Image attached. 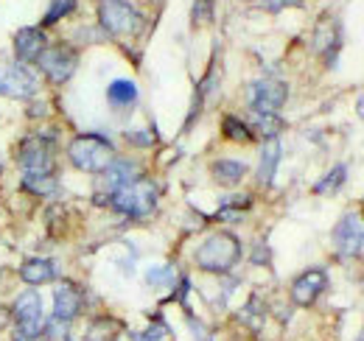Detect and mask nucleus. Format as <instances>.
Listing matches in <instances>:
<instances>
[{
    "label": "nucleus",
    "instance_id": "26",
    "mask_svg": "<svg viewBox=\"0 0 364 341\" xmlns=\"http://www.w3.org/2000/svg\"><path fill=\"white\" fill-rule=\"evenodd\" d=\"M213 11H216V0H193V23L196 26H205L213 20Z\"/></svg>",
    "mask_w": 364,
    "mask_h": 341
},
{
    "label": "nucleus",
    "instance_id": "21",
    "mask_svg": "<svg viewBox=\"0 0 364 341\" xmlns=\"http://www.w3.org/2000/svg\"><path fill=\"white\" fill-rule=\"evenodd\" d=\"M222 134H225V140H230V143H252L255 140L252 126L244 118H238V115H225L222 118Z\"/></svg>",
    "mask_w": 364,
    "mask_h": 341
},
{
    "label": "nucleus",
    "instance_id": "27",
    "mask_svg": "<svg viewBox=\"0 0 364 341\" xmlns=\"http://www.w3.org/2000/svg\"><path fill=\"white\" fill-rule=\"evenodd\" d=\"M188 328H191V333H193V339L196 341H213L210 330H208L196 316H188Z\"/></svg>",
    "mask_w": 364,
    "mask_h": 341
},
{
    "label": "nucleus",
    "instance_id": "11",
    "mask_svg": "<svg viewBox=\"0 0 364 341\" xmlns=\"http://www.w3.org/2000/svg\"><path fill=\"white\" fill-rule=\"evenodd\" d=\"M137 176H143V170H140V166H137L135 160L115 157V160L109 163V168L101 170L98 179H95V202H98V205H107V199H109L115 190H121L124 185H129Z\"/></svg>",
    "mask_w": 364,
    "mask_h": 341
},
{
    "label": "nucleus",
    "instance_id": "31",
    "mask_svg": "<svg viewBox=\"0 0 364 341\" xmlns=\"http://www.w3.org/2000/svg\"><path fill=\"white\" fill-rule=\"evenodd\" d=\"M118 341H149V339H146L143 333H121Z\"/></svg>",
    "mask_w": 364,
    "mask_h": 341
},
{
    "label": "nucleus",
    "instance_id": "30",
    "mask_svg": "<svg viewBox=\"0 0 364 341\" xmlns=\"http://www.w3.org/2000/svg\"><path fill=\"white\" fill-rule=\"evenodd\" d=\"M11 328V313H9V305L0 302V333Z\"/></svg>",
    "mask_w": 364,
    "mask_h": 341
},
{
    "label": "nucleus",
    "instance_id": "6",
    "mask_svg": "<svg viewBox=\"0 0 364 341\" xmlns=\"http://www.w3.org/2000/svg\"><path fill=\"white\" fill-rule=\"evenodd\" d=\"M79 62H82L79 48H73L70 43H53V45H48L46 53L40 56V62H37V73L46 76L48 85L62 87L76 76Z\"/></svg>",
    "mask_w": 364,
    "mask_h": 341
},
{
    "label": "nucleus",
    "instance_id": "32",
    "mask_svg": "<svg viewBox=\"0 0 364 341\" xmlns=\"http://www.w3.org/2000/svg\"><path fill=\"white\" fill-rule=\"evenodd\" d=\"M356 112H359V118L364 121V90H362V95H359V101H356Z\"/></svg>",
    "mask_w": 364,
    "mask_h": 341
},
{
    "label": "nucleus",
    "instance_id": "33",
    "mask_svg": "<svg viewBox=\"0 0 364 341\" xmlns=\"http://www.w3.org/2000/svg\"><path fill=\"white\" fill-rule=\"evenodd\" d=\"M0 168H3V166H0Z\"/></svg>",
    "mask_w": 364,
    "mask_h": 341
},
{
    "label": "nucleus",
    "instance_id": "20",
    "mask_svg": "<svg viewBox=\"0 0 364 341\" xmlns=\"http://www.w3.org/2000/svg\"><path fill=\"white\" fill-rule=\"evenodd\" d=\"M180 271L171 266V263H160V266H149L146 274H143V283L154 291H171L177 283H180Z\"/></svg>",
    "mask_w": 364,
    "mask_h": 341
},
{
    "label": "nucleus",
    "instance_id": "25",
    "mask_svg": "<svg viewBox=\"0 0 364 341\" xmlns=\"http://www.w3.org/2000/svg\"><path fill=\"white\" fill-rule=\"evenodd\" d=\"M250 126H252V131H261L264 140H269V137L280 134L283 121H280V115H252V124Z\"/></svg>",
    "mask_w": 364,
    "mask_h": 341
},
{
    "label": "nucleus",
    "instance_id": "5",
    "mask_svg": "<svg viewBox=\"0 0 364 341\" xmlns=\"http://www.w3.org/2000/svg\"><path fill=\"white\" fill-rule=\"evenodd\" d=\"M11 313V328L28 336H46V299L40 288H23L9 305Z\"/></svg>",
    "mask_w": 364,
    "mask_h": 341
},
{
    "label": "nucleus",
    "instance_id": "4",
    "mask_svg": "<svg viewBox=\"0 0 364 341\" xmlns=\"http://www.w3.org/2000/svg\"><path fill=\"white\" fill-rule=\"evenodd\" d=\"M238 260H241V241L232 232L208 235L193 252V263L208 274H228Z\"/></svg>",
    "mask_w": 364,
    "mask_h": 341
},
{
    "label": "nucleus",
    "instance_id": "10",
    "mask_svg": "<svg viewBox=\"0 0 364 341\" xmlns=\"http://www.w3.org/2000/svg\"><path fill=\"white\" fill-rule=\"evenodd\" d=\"M85 310V291L79 283L73 280H56L53 283V294H50V319L62 322V325H76V319Z\"/></svg>",
    "mask_w": 364,
    "mask_h": 341
},
{
    "label": "nucleus",
    "instance_id": "16",
    "mask_svg": "<svg viewBox=\"0 0 364 341\" xmlns=\"http://www.w3.org/2000/svg\"><path fill=\"white\" fill-rule=\"evenodd\" d=\"M280 157H283V146L277 137H269L264 140L261 146V157H258V170H255V179L258 185L269 188L274 182V173H277V166H280Z\"/></svg>",
    "mask_w": 364,
    "mask_h": 341
},
{
    "label": "nucleus",
    "instance_id": "3",
    "mask_svg": "<svg viewBox=\"0 0 364 341\" xmlns=\"http://www.w3.org/2000/svg\"><path fill=\"white\" fill-rule=\"evenodd\" d=\"M157 196H160V190H157L154 179L137 176V179H132L129 185H124L121 190H115L107 199V207H112L115 213L127 215V218L140 221V218H146V215H151L157 210Z\"/></svg>",
    "mask_w": 364,
    "mask_h": 341
},
{
    "label": "nucleus",
    "instance_id": "22",
    "mask_svg": "<svg viewBox=\"0 0 364 341\" xmlns=\"http://www.w3.org/2000/svg\"><path fill=\"white\" fill-rule=\"evenodd\" d=\"M345 182H348V166H345V163H336V166L314 185V193H317V196H333V193L342 190Z\"/></svg>",
    "mask_w": 364,
    "mask_h": 341
},
{
    "label": "nucleus",
    "instance_id": "19",
    "mask_svg": "<svg viewBox=\"0 0 364 341\" xmlns=\"http://www.w3.org/2000/svg\"><path fill=\"white\" fill-rule=\"evenodd\" d=\"M247 163L244 160H230V157H222V160H216L213 166H210V176L219 182V185H225V188H232V185H238L244 176H247Z\"/></svg>",
    "mask_w": 364,
    "mask_h": 341
},
{
    "label": "nucleus",
    "instance_id": "14",
    "mask_svg": "<svg viewBox=\"0 0 364 341\" xmlns=\"http://www.w3.org/2000/svg\"><path fill=\"white\" fill-rule=\"evenodd\" d=\"M17 277L26 283V288H40L59 280V263L53 257H26L17 269Z\"/></svg>",
    "mask_w": 364,
    "mask_h": 341
},
{
    "label": "nucleus",
    "instance_id": "8",
    "mask_svg": "<svg viewBox=\"0 0 364 341\" xmlns=\"http://www.w3.org/2000/svg\"><path fill=\"white\" fill-rule=\"evenodd\" d=\"M286 98H289V87L274 76H264L247 85V104L252 115H280Z\"/></svg>",
    "mask_w": 364,
    "mask_h": 341
},
{
    "label": "nucleus",
    "instance_id": "18",
    "mask_svg": "<svg viewBox=\"0 0 364 341\" xmlns=\"http://www.w3.org/2000/svg\"><path fill=\"white\" fill-rule=\"evenodd\" d=\"M124 333V322H118L115 316H95L87 322L82 341H118Z\"/></svg>",
    "mask_w": 364,
    "mask_h": 341
},
{
    "label": "nucleus",
    "instance_id": "29",
    "mask_svg": "<svg viewBox=\"0 0 364 341\" xmlns=\"http://www.w3.org/2000/svg\"><path fill=\"white\" fill-rule=\"evenodd\" d=\"M9 341H48V339L46 336H28V333H20V330H14V328H11Z\"/></svg>",
    "mask_w": 364,
    "mask_h": 341
},
{
    "label": "nucleus",
    "instance_id": "17",
    "mask_svg": "<svg viewBox=\"0 0 364 341\" xmlns=\"http://www.w3.org/2000/svg\"><path fill=\"white\" fill-rule=\"evenodd\" d=\"M137 85L132 79H115L112 85L107 87V104L112 107V109H118V112H124V109H132L137 104Z\"/></svg>",
    "mask_w": 364,
    "mask_h": 341
},
{
    "label": "nucleus",
    "instance_id": "1",
    "mask_svg": "<svg viewBox=\"0 0 364 341\" xmlns=\"http://www.w3.org/2000/svg\"><path fill=\"white\" fill-rule=\"evenodd\" d=\"M56 148L59 140L50 131H34L17 143L14 163L20 176H53L56 173Z\"/></svg>",
    "mask_w": 364,
    "mask_h": 341
},
{
    "label": "nucleus",
    "instance_id": "23",
    "mask_svg": "<svg viewBox=\"0 0 364 341\" xmlns=\"http://www.w3.org/2000/svg\"><path fill=\"white\" fill-rule=\"evenodd\" d=\"M20 185L26 193H34L40 199H48V196H56L59 193V176H20Z\"/></svg>",
    "mask_w": 364,
    "mask_h": 341
},
{
    "label": "nucleus",
    "instance_id": "28",
    "mask_svg": "<svg viewBox=\"0 0 364 341\" xmlns=\"http://www.w3.org/2000/svg\"><path fill=\"white\" fill-rule=\"evenodd\" d=\"M127 140H129L132 146H140V148H149V146L154 143L151 131H146V129H140V131H127Z\"/></svg>",
    "mask_w": 364,
    "mask_h": 341
},
{
    "label": "nucleus",
    "instance_id": "15",
    "mask_svg": "<svg viewBox=\"0 0 364 341\" xmlns=\"http://www.w3.org/2000/svg\"><path fill=\"white\" fill-rule=\"evenodd\" d=\"M325 288H328V274L322 269H309L300 277H294V283H291V302L300 305V308H309V305H314L322 297Z\"/></svg>",
    "mask_w": 364,
    "mask_h": 341
},
{
    "label": "nucleus",
    "instance_id": "2",
    "mask_svg": "<svg viewBox=\"0 0 364 341\" xmlns=\"http://www.w3.org/2000/svg\"><path fill=\"white\" fill-rule=\"evenodd\" d=\"M65 154H68V163L73 168L82 170V173H92V176H98L101 170H107L109 163L118 157L115 154V143L109 137H104V134H95V131L76 134L68 143Z\"/></svg>",
    "mask_w": 364,
    "mask_h": 341
},
{
    "label": "nucleus",
    "instance_id": "13",
    "mask_svg": "<svg viewBox=\"0 0 364 341\" xmlns=\"http://www.w3.org/2000/svg\"><path fill=\"white\" fill-rule=\"evenodd\" d=\"M11 48H14V62H23V65L34 67L48 48V37L46 31H43V26H23V28H17L14 37H11Z\"/></svg>",
    "mask_w": 364,
    "mask_h": 341
},
{
    "label": "nucleus",
    "instance_id": "7",
    "mask_svg": "<svg viewBox=\"0 0 364 341\" xmlns=\"http://www.w3.org/2000/svg\"><path fill=\"white\" fill-rule=\"evenodd\" d=\"M37 92H40V73H37V67L23 65V62L0 65V98L34 101Z\"/></svg>",
    "mask_w": 364,
    "mask_h": 341
},
{
    "label": "nucleus",
    "instance_id": "12",
    "mask_svg": "<svg viewBox=\"0 0 364 341\" xmlns=\"http://www.w3.org/2000/svg\"><path fill=\"white\" fill-rule=\"evenodd\" d=\"M333 247L342 257H356L364 247V218L359 213H345L333 224Z\"/></svg>",
    "mask_w": 364,
    "mask_h": 341
},
{
    "label": "nucleus",
    "instance_id": "24",
    "mask_svg": "<svg viewBox=\"0 0 364 341\" xmlns=\"http://www.w3.org/2000/svg\"><path fill=\"white\" fill-rule=\"evenodd\" d=\"M76 3H79V0H50L46 17H43V28H50V26L62 23L68 14H73V11H76Z\"/></svg>",
    "mask_w": 364,
    "mask_h": 341
},
{
    "label": "nucleus",
    "instance_id": "9",
    "mask_svg": "<svg viewBox=\"0 0 364 341\" xmlns=\"http://www.w3.org/2000/svg\"><path fill=\"white\" fill-rule=\"evenodd\" d=\"M143 17L132 3L127 0H101L98 6V26L109 34V37H127L135 34L140 28Z\"/></svg>",
    "mask_w": 364,
    "mask_h": 341
}]
</instances>
